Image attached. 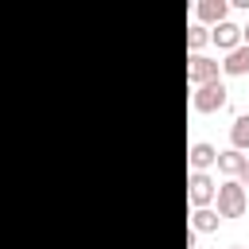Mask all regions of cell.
Listing matches in <instances>:
<instances>
[{
    "mask_svg": "<svg viewBox=\"0 0 249 249\" xmlns=\"http://www.w3.org/2000/svg\"><path fill=\"white\" fill-rule=\"evenodd\" d=\"M245 187L237 183V179H226V183H218V191H214V206H218V218H241L245 214Z\"/></svg>",
    "mask_w": 249,
    "mask_h": 249,
    "instance_id": "1",
    "label": "cell"
},
{
    "mask_svg": "<svg viewBox=\"0 0 249 249\" xmlns=\"http://www.w3.org/2000/svg\"><path fill=\"white\" fill-rule=\"evenodd\" d=\"M226 101H230V89H226L222 78H214V82H206V86H198L191 93V109L195 113H218V109H226Z\"/></svg>",
    "mask_w": 249,
    "mask_h": 249,
    "instance_id": "2",
    "label": "cell"
},
{
    "mask_svg": "<svg viewBox=\"0 0 249 249\" xmlns=\"http://www.w3.org/2000/svg\"><path fill=\"white\" fill-rule=\"evenodd\" d=\"M214 191H218V183H214L206 171H191V175H187V198H191L195 210L210 206V202H214Z\"/></svg>",
    "mask_w": 249,
    "mask_h": 249,
    "instance_id": "3",
    "label": "cell"
},
{
    "mask_svg": "<svg viewBox=\"0 0 249 249\" xmlns=\"http://www.w3.org/2000/svg\"><path fill=\"white\" fill-rule=\"evenodd\" d=\"M214 78H222V66H218L214 58H206V54H191V62H187V82L198 89V86H206V82H214Z\"/></svg>",
    "mask_w": 249,
    "mask_h": 249,
    "instance_id": "4",
    "label": "cell"
},
{
    "mask_svg": "<svg viewBox=\"0 0 249 249\" xmlns=\"http://www.w3.org/2000/svg\"><path fill=\"white\" fill-rule=\"evenodd\" d=\"M195 19L210 31V27H218V23H226L230 19V0H198L195 4Z\"/></svg>",
    "mask_w": 249,
    "mask_h": 249,
    "instance_id": "5",
    "label": "cell"
},
{
    "mask_svg": "<svg viewBox=\"0 0 249 249\" xmlns=\"http://www.w3.org/2000/svg\"><path fill=\"white\" fill-rule=\"evenodd\" d=\"M210 43L218 47V51H237L241 47V23H233V19H226V23H218V27H210Z\"/></svg>",
    "mask_w": 249,
    "mask_h": 249,
    "instance_id": "6",
    "label": "cell"
},
{
    "mask_svg": "<svg viewBox=\"0 0 249 249\" xmlns=\"http://www.w3.org/2000/svg\"><path fill=\"white\" fill-rule=\"evenodd\" d=\"M187 160H191V171H206V167H214L218 148H214V144H206V140H198V144H191Z\"/></svg>",
    "mask_w": 249,
    "mask_h": 249,
    "instance_id": "7",
    "label": "cell"
},
{
    "mask_svg": "<svg viewBox=\"0 0 249 249\" xmlns=\"http://www.w3.org/2000/svg\"><path fill=\"white\" fill-rule=\"evenodd\" d=\"M222 66V74H230V78H241V74H249V47H237V51H230L226 54V62H218Z\"/></svg>",
    "mask_w": 249,
    "mask_h": 249,
    "instance_id": "8",
    "label": "cell"
},
{
    "mask_svg": "<svg viewBox=\"0 0 249 249\" xmlns=\"http://www.w3.org/2000/svg\"><path fill=\"white\" fill-rule=\"evenodd\" d=\"M214 167H218V171H222L226 179H237V171L245 167V156H241V152H233V148H226V152H218Z\"/></svg>",
    "mask_w": 249,
    "mask_h": 249,
    "instance_id": "9",
    "label": "cell"
},
{
    "mask_svg": "<svg viewBox=\"0 0 249 249\" xmlns=\"http://www.w3.org/2000/svg\"><path fill=\"white\" fill-rule=\"evenodd\" d=\"M218 222H222V218H218V210H214V206H202V210H195V214H191V230H195V233H214V230H218Z\"/></svg>",
    "mask_w": 249,
    "mask_h": 249,
    "instance_id": "10",
    "label": "cell"
},
{
    "mask_svg": "<svg viewBox=\"0 0 249 249\" xmlns=\"http://www.w3.org/2000/svg\"><path fill=\"white\" fill-rule=\"evenodd\" d=\"M230 144H233V152H245V148H249V113H237V117H233V124H230Z\"/></svg>",
    "mask_w": 249,
    "mask_h": 249,
    "instance_id": "11",
    "label": "cell"
},
{
    "mask_svg": "<svg viewBox=\"0 0 249 249\" xmlns=\"http://www.w3.org/2000/svg\"><path fill=\"white\" fill-rule=\"evenodd\" d=\"M206 43H210V31H206L202 23H191V27H187V47H191V51L198 54V51H202Z\"/></svg>",
    "mask_w": 249,
    "mask_h": 249,
    "instance_id": "12",
    "label": "cell"
},
{
    "mask_svg": "<svg viewBox=\"0 0 249 249\" xmlns=\"http://www.w3.org/2000/svg\"><path fill=\"white\" fill-rule=\"evenodd\" d=\"M237 183H241V187H249V160H245V167L237 171Z\"/></svg>",
    "mask_w": 249,
    "mask_h": 249,
    "instance_id": "13",
    "label": "cell"
},
{
    "mask_svg": "<svg viewBox=\"0 0 249 249\" xmlns=\"http://www.w3.org/2000/svg\"><path fill=\"white\" fill-rule=\"evenodd\" d=\"M241 47H249V23L241 27Z\"/></svg>",
    "mask_w": 249,
    "mask_h": 249,
    "instance_id": "14",
    "label": "cell"
},
{
    "mask_svg": "<svg viewBox=\"0 0 249 249\" xmlns=\"http://www.w3.org/2000/svg\"><path fill=\"white\" fill-rule=\"evenodd\" d=\"M230 249H241V245H230Z\"/></svg>",
    "mask_w": 249,
    "mask_h": 249,
    "instance_id": "15",
    "label": "cell"
}]
</instances>
